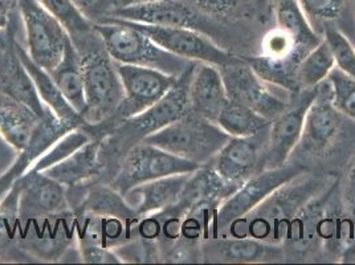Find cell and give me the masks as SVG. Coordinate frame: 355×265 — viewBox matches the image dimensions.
<instances>
[{
	"mask_svg": "<svg viewBox=\"0 0 355 265\" xmlns=\"http://www.w3.org/2000/svg\"><path fill=\"white\" fill-rule=\"evenodd\" d=\"M322 187L320 180L295 178L269 195L266 200L252 210L248 215L230 224V235L235 237H253L268 244L277 246L288 239L291 223L297 212L315 198Z\"/></svg>",
	"mask_w": 355,
	"mask_h": 265,
	"instance_id": "obj_1",
	"label": "cell"
},
{
	"mask_svg": "<svg viewBox=\"0 0 355 265\" xmlns=\"http://www.w3.org/2000/svg\"><path fill=\"white\" fill-rule=\"evenodd\" d=\"M94 30L100 35L106 52L116 62L153 68L179 77L193 61L178 58L151 40L148 35L112 16H98Z\"/></svg>",
	"mask_w": 355,
	"mask_h": 265,
	"instance_id": "obj_2",
	"label": "cell"
},
{
	"mask_svg": "<svg viewBox=\"0 0 355 265\" xmlns=\"http://www.w3.org/2000/svg\"><path fill=\"white\" fill-rule=\"evenodd\" d=\"M83 71L87 108L83 114L88 126L112 121L123 100V88L116 61L109 56L100 35L77 49Z\"/></svg>",
	"mask_w": 355,
	"mask_h": 265,
	"instance_id": "obj_3",
	"label": "cell"
},
{
	"mask_svg": "<svg viewBox=\"0 0 355 265\" xmlns=\"http://www.w3.org/2000/svg\"><path fill=\"white\" fill-rule=\"evenodd\" d=\"M231 135L206 118L189 112L175 122L144 138V142L163 148L183 160L211 164Z\"/></svg>",
	"mask_w": 355,
	"mask_h": 265,
	"instance_id": "obj_4",
	"label": "cell"
},
{
	"mask_svg": "<svg viewBox=\"0 0 355 265\" xmlns=\"http://www.w3.org/2000/svg\"><path fill=\"white\" fill-rule=\"evenodd\" d=\"M31 59L45 71L56 68L71 39L64 26L39 0H16Z\"/></svg>",
	"mask_w": 355,
	"mask_h": 265,
	"instance_id": "obj_5",
	"label": "cell"
},
{
	"mask_svg": "<svg viewBox=\"0 0 355 265\" xmlns=\"http://www.w3.org/2000/svg\"><path fill=\"white\" fill-rule=\"evenodd\" d=\"M200 166L148 142H138L123 154L113 186L122 194L134 186L177 174L193 173Z\"/></svg>",
	"mask_w": 355,
	"mask_h": 265,
	"instance_id": "obj_6",
	"label": "cell"
},
{
	"mask_svg": "<svg viewBox=\"0 0 355 265\" xmlns=\"http://www.w3.org/2000/svg\"><path fill=\"white\" fill-rule=\"evenodd\" d=\"M306 173L300 164H282L280 167L264 169L244 182L236 191L223 200L216 214L219 232H224L232 221L248 215L252 210L260 206L269 195L282 186Z\"/></svg>",
	"mask_w": 355,
	"mask_h": 265,
	"instance_id": "obj_7",
	"label": "cell"
},
{
	"mask_svg": "<svg viewBox=\"0 0 355 265\" xmlns=\"http://www.w3.org/2000/svg\"><path fill=\"white\" fill-rule=\"evenodd\" d=\"M195 64L193 62L184 74L178 77L174 87L159 101L134 117L119 121L114 125L117 132L123 134L126 139H132L135 145L150 134L161 130L187 114L190 112L189 88Z\"/></svg>",
	"mask_w": 355,
	"mask_h": 265,
	"instance_id": "obj_8",
	"label": "cell"
},
{
	"mask_svg": "<svg viewBox=\"0 0 355 265\" xmlns=\"http://www.w3.org/2000/svg\"><path fill=\"white\" fill-rule=\"evenodd\" d=\"M219 71L228 99L250 108L269 121L282 113L289 103L275 93L273 85L264 81L241 56L219 68Z\"/></svg>",
	"mask_w": 355,
	"mask_h": 265,
	"instance_id": "obj_9",
	"label": "cell"
},
{
	"mask_svg": "<svg viewBox=\"0 0 355 265\" xmlns=\"http://www.w3.org/2000/svg\"><path fill=\"white\" fill-rule=\"evenodd\" d=\"M125 22L134 28L148 35L151 40H154L167 52L182 59L189 60L193 62L211 64L214 67L222 68L239 58L235 53H231L225 49H222L219 45L215 44L200 31L182 27L150 26L130 20Z\"/></svg>",
	"mask_w": 355,
	"mask_h": 265,
	"instance_id": "obj_10",
	"label": "cell"
},
{
	"mask_svg": "<svg viewBox=\"0 0 355 265\" xmlns=\"http://www.w3.org/2000/svg\"><path fill=\"white\" fill-rule=\"evenodd\" d=\"M317 93L318 85L314 88L301 89L292 96L285 110L270 121L263 162L264 169L280 167L288 162L301 141L305 117Z\"/></svg>",
	"mask_w": 355,
	"mask_h": 265,
	"instance_id": "obj_11",
	"label": "cell"
},
{
	"mask_svg": "<svg viewBox=\"0 0 355 265\" xmlns=\"http://www.w3.org/2000/svg\"><path fill=\"white\" fill-rule=\"evenodd\" d=\"M116 68L123 88V100L113 117L116 123L145 112L159 101L178 80L177 76L146 67L116 62Z\"/></svg>",
	"mask_w": 355,
	"mask_h": 265,
	"instance_id": "obj_12",
	"label": "cell"
},
{
	"mask_svg": "<svg viewBox=\"0 0 355 265\" xmlns=\"http://www.w3.org/2000/svg\"><path fill=\"white\" fill-rule=\"evenodd\" d=\"M268 130L269 126L250 137H231L211 163L216 173L236 190L256 173L264 170Z\"/></svg>",
	"mask_w": 355,
	"mask_h": 265,
	"instance_id": "obj_13",
	"label": "cell"
},
{
	"mask_svg": "<svg viewBox=\"0 0 355 265\" xmlns=\"http://www.w3.org/2000/svg\"><path fill=\"white\" fill-rule=\"evenodd\" d=\"M17 185L20 221L52 218L67 211L65 187L43 171L28 170Z\"/></svg>",
	"mask_w": 355,
	"mask_h": 265,
	"instance_id": "obj_14",
	"label": "cell"
},
{
	"mask_svg": "<svg viewBox=\"0 0 355 265\" xmlns=\"http://www.w3.org/2000/svg\"><path fill=\"white\" fill-rule=\"evenodd\" d=\"M14 17L8 27L0 30V90L27 103L40 117L46 106L40 100L30 74L16 51V28Z\"/></svg>",
	"mask_w": 355,
	"mask_h": 265,
	"instance_id": "obj_15",
	"label": "cell"
},
{
	"mask_svg": "<svg viewBox=\"0 0 355 265\" xmlns=\"http://www.w3.org/2000/svg\"><path fill=\"white\" fill-rule=\"evenodd\" d=\"M345 118L331 101L327 80L322 81L308 109L300 144L313 154L325 153L338 139Z\"/></svg>",
	"mask_w": 355,
	"mask_h": 265,
	"instance_id": "obj_16",
	"label": "cell"
},
{
	"mask_svg": "<svg viewBox=\"0 0 355 265\" xmlns=\"http://www.w3.org/2000/svg\"><path fill=\"white\" fill-rule=\"evenodd\" d=\"M235 191L236 189L228 185L216 173L212 164L200 166L191 173L177 205L170 210L179 216L193 215L199 211L222 205L223 200Z\"/></svg>",
	"mask_w": 355,
	"mask_h": 265,
	"instance_id": "obj_17",
	"label": "cell"
},
{
	"mask_svg": "<svg viewBox=\"0 0 355 265\" xmlns=\"http://www.w3.org/2000/svg\"><path fill=\"white\" fill-rule=\"evenodd\" d=\"M199 14L186 0H155L125 8H113L101 16H112L150 26L198 30Z\"/></svg>",
	"mask_w": 355,
	"mask_h": 265,
	"instance_id": "obj_18",
	"label": "cell"
},
{
	"mask_svg": "<svg viewBox=\"0 0 355 265\" xmlns=\"http://www.w3.org/2000/svg\"><path fill=\"white\" fill-rule=\"evenodd\" d=\"M190 112L216 123L218 117L230 101L218 67L196 62L189 88Z\"/></svg>",
	"mask_w": 355,
	"mask_h": 265,
	"instance_id": "obj_19",
	"label": "cell"
},
{
	"mask_svg": "<svg viewBox=\"0 0 355 265\" xmlns=\"http://www.w3.org/2000/svg\"><path fill=\"white\" fill-rule=\"evenodd\" d=\"M191 173L159 178L134 186L123 194L125 202L137 216L151 212H163L175 206Z\"/></svg>",
	"mask_w": 355,
	"mask_h": 265,
	"instance_id": "obj_20",
	"label": "cell"
},
{
	"mask_svg": "<svg viewBox=\"0 0 355 265\" xmlns=\"http://www.w3.org/2000/svg\"><path fill=\"white\" fill-rule=\"evenodd\" d=\"M15 44L17 55L30 74L36 92L45 106L49 108L59 119L68 123L73 129L87 128L88 123L85 122L84 117L65 100V97L60 92V89L58 88L56 83L53 81L49 72L31 59L27 48L17 40V37H16Z\"/></svg>",
	"mask_w": 355,
	"mask_h": 265,
	"instance_id": "obj_21",
	"label": "cell"
},
{
	"mask_svg": "<svg viewBox=\"0 0 355 265\" xmlns=\"http://www.w3.org/2000/svg\"><path fill=\"white\" fill-rule=\"evenodd\" d=\"M207 252L211 262L219 263H272L284 259V252L277 246L248 236L214 240Z\"/></svg>",
	"mask_w": 355,
	"mask_h": 265,
	"instance_id": "obj_22",
	"label": "cell"
},
{
	"mask_svg": "<svg viewBox=\"0 0 355 265\" xmlns=\"http://www.w3.org/2000/svg\"><path fill=\"white\" fill-rule=\"evenodd\" d=\"M40 119L27 103L0 90V135L17 153L28 148Z\"/></svg>",
	"mask_w": 355,
	"mask_h": 265,
	"instance_id": "obj_23",
	"label": "cell"
},
{
	"mask_svg": "<svg viewBox=\"0 0 355 265\" xmlns=\"http://www.w3.org/2000/svg\"><path fill=\"white\" fill-rule=\"evenodd\" d=\"M103 141L93 137L85 145L53 166L45 169L48 176L64 187H74L100 173V157Z\"/></svg>",
	"mask_w": 355,
	"mask_h": 265,
	"instance_id": "obj_24",
	"label": "cell"
},
{
	"mask_svg": "<svg viewBox=\"0 0 355 265\" xmlns=\"http://www.w3.org/2000/svg\"><path fill=\"white\" fill-rule=\"evenodd\" d=\"M49 74L52 76L65 100L83 116L87 108L84 71L80 55L71 39L67 43L62 59L60 60L56 68L52 69Z\"/></svg>",
	"mask_w": 355,
	"mask_h": 265,
	"instance_id": "obj_25",
	"label": "cell"
},
{
	"mask_svg": "<svg viewBox=\"0 0 355 265\" xmlns=\"http://www.w3.org/2000/svg\"><path fill=\"white\" fill-rule=\"evenodd\" d=\"M279 30L288 33L297 44L311 51L324 39L311 27L297 0H269Z\"/></svg>",
	"mask_w": 355,
	"mask_h": 265,
	"instance_id": "obj_26",
	"label": "cell"
},
{
	"mask_svg": "<svg viewBox=\"0 0 355 265\" xmlns=\"http://www.w3.org/2000/svg\"><path fill=\"white\" fill-rule=\"evenodd\" d=\"M39 1L64 26L76 48L87 44L98 35L94 30V22L76 6L73 0Z\"/></svg>",
	"mask_w": 355,
	"mask_h": 265,
	"instance_id": "obj_27",
	"label": "cell"
},
{
	"mask_svg": "<svg viewBox=\"0 0 355 265\" xmlns=\"http://www.w3.org/2000/svg\"><path fill=\"white\" fill-rule=\"evenodd\" d=\"M216 123L231 137H250L266 129L270 121L250 108L230 100L223 108Z\"/></svg>",
	"mask_w": 355,
	"mask_h": 265,
	"instance_id": "obj_28",
	"label": "cell"
},
{
	"mask_svg": "<svg viewBox=\"0 0 355 265\" xmlns=\"http://www.w3.org/2000/svg\"><path fill=\"white\" fill-rule=\"evenodd\" d=\"M336 67V59L325 37L304 58L298 67L297 80L300 89L314 88L325 81Z\"/></svg>",
	"mask_w": 355,
	"mask_h": 265,
	"instance_id": "obj_29",
	"label": "cell"
},
{
	"mask_svg": "<svg viewBox=\"0 0 355 265\" xmlns=\"http://www.w3.org/2000/svg\"><path fill=\"white\" fill-rule=\"evenodd\" d=\"M311 27L321 28V36L326 27H336L346 11L347 0H297ZM317 32V31H315Z\"/></svg>",
	"mask_w": 355,
	"mask_h": 265,
	"instance_id": "obj_30",
	"label": "cell"
},
{
	"mask_svg": "<svg viewBox=\"0 0 355 265\" xmlns=\"http://www.w3.org/2000/svg\"><path fill=\"white\" fill-rule=\"evenodd\" d=\"M88 128L89 126L80 128V129H74L72 132H67L52 148L37 160V162L33 163V166L31 167L30 170L44 171L45 169L62 161L77 148L85 145L94 137L92 132H89Z\"/></svg>",
	"mask_w": 355,
	"mask_h": 265,
	"instance_id": "obj_31",
	"label": "cell"
},
{
	"mask_svg": "<svg viewBox=\"0 0 355 265\" xmlns=\"http://www.w3.org/2000/svg\"><path fill=\"white\" fill-rule=\"evenodd\" d=\"M326 80L334 106L345 117L355 121V78L334 67Z\"/></svg>",
	"mask_w": 355,
	"mask_h": 265,
	"instance_id": "obj_32",
	"label": "cell"
},
{
	"mask_svg": "<svg viewBox=\"0 0 355 265\" xmlns=\"http://www.w3.org/2000/svg\"><path fill=\"white\" fill-rule=\"evenodd\" d=\"M19 221V185L16 180L0 202V252L14 241Z\"/></svg>",
	"mask_w": 355,
	"mask_h": 265,
	"instance_id": "obj_33",
	"label": "cell"
},
{
	"mask_svg": "<svg viewBox=\"0 0 355 265\" xmlns=\"http://www.w3.org/2000/svg\"><path fill=\"white\" fill-rule=\"evenodd\" d=\"M322 36L336 59V67L355 78V45L336 27H326Z\"/></svg>",
	"mask_w": 355,
	"mask_h": 265,
	"instance_id": "obj_34",
	"label": "cell"
},
{
	"mask_svg": "<svg viewBox=\"0 0 355 265\" xmlns=\"http://www.w3.org/2000/svg\"><path fill=\"white\" fill-rule=\"evenodd\" d=\"M198 12L208 15H228L237 6V0H186Z\"/></svg>",
	"mask_w": 355,
	"mask_h": 265,
	"instance_id": "obj_35",
	"label": "cell"
},
{
	"mask_svg": "<svg viewBox=\"0 0 355 265\" xmlns=\"http://www.w3.org/2000/svg\"><path fill=\"white\" fill-rule=\"evenodd\" d=\"M14 153L17 151L0 135V170L6 169L14 161L15 158Z\"/></svg>",
	"mask_w": 355,
	"mask_h": 265,
	"instance_id": "obj_36",
	"label": "cell"
},
{
	"mask_svg": "<svg viewBox=\"0 0 355 265\" xmlns=\"http://www.w3.org/2000/svg\"><path fill=\"white\" fill-rule=\"evenodd\" d=\"M16 7V0H0V30L8 27Z\"/></svg>",
	"mask_w": 355,
	"mask_h": 265,
	"instance_id": "obj_37",
	"label": "cell"
},
{
	"mask_svg": "<svg viewBox=\"0 0 355 265\" xmlns=\"http://www.w3.org/2000/svg\"><path fill=\"white\" fill-rule=\"evenodd\" d=\"M119 0H94L90 7H92V11L93 12H97L100 14V16L107 12L109 10L113 8V6L117 3Z\"/></svg>",
	"mask_w": 355,
	"mask_h": 265,
	"instance_id": "obj_38",
	"label": "cell"
},
{
	"mask_svg": "<svg viewBox=\"0 0 355 265\" xmlns=\"http://www.w3.org/2000/svg\"><path fill=\"white\" fill-rule=\"evenodd\" d=\"M347 182H349V196L347 200L350 203V206L354 208L355 214V163L352 166L350 171H349V177H347Z\"/></svg>",
	"mask_w": 355,
	"mask_h": 265,
	"instance_id": "obj_39",
	"label": "cell"
},
{
	"mask_svg": "<svg viewBox=\"0 0 355 265\" xmlns=\"http://www.w3.org/2000/svg\"><path fill=\"white\" fill-rule=\"evenodd\" d=\"M150 1H155V0H119L113 8H125V7H130V6H137V4H144V3H150ZM112 8V10H113ZM110 11V10H109Z\"/></svg>",
	"mask_w": 355,
	"mask_h": 265,
	"instance_id": "obj_40",
	"label": "cell"
},
{
	"mask_svg": "<svg viewBox=\"0 0 355 265\" xmlns=\"http://www.w3.org/2000/svg\"><path fill=\"white\" fill-rule=\"evenodd\" d=\"M254 1V4L259 7V8H261V10H266L269 7V0H253Z\"/></svg>",
	"mask_w": 355,
	"mask_h": 265,
	"instance_id": "obj_41",
	"label": "cell"
},
{
	"mask_svg": "<svg viewBox=\"0 0 355 265\" xmlns=\"http://www.w3.org/2000/svg\"><path fill=\"white\" fill-rule=\"evenodd\" d=\"M93 1H94V0H87V4H88V6H90V4L93 3Z\"/></svg>",
	"mask_w": 355,
	"mask_h": 265,
	"instance_id": "obj_42",
	"label": "cell"
}]
</instances>
